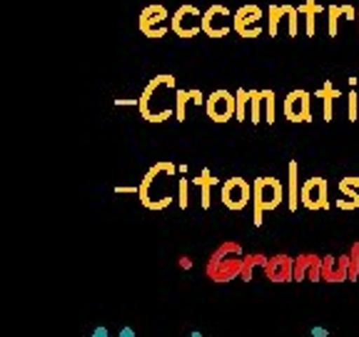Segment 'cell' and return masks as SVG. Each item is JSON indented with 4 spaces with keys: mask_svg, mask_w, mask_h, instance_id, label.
<instances>
[{
    "mask_svg": "<svg viewBox=\"0 0 359 337\" xmlns=\"http://www.w3.org/2000/svg\"><path fill=\"white\" fill-rule=\"evenodd\" d=\"M282 112L290 123H309L312 120V95L307 90H292L282 100Z\"/></svg>",
    "mask_w": 359,
    "mask_h": 337,
    "instance_id": "30bf717a",
    "label": "cell"
},
{
    "mask_svg": "<svg viewBox=\"0 0 359 337\" xmlns=\"http://www.w3.org/2000/svg\"><path fill=\"white\" fill-rule=\"evenodd\" d=\"M190 337H202V335H200V332H192V335H190Z\"/></svg>",
    "mask_w": 359,
    "mask_h": 337,
    "instance_id": "d590c367",
    "label": "cell"
},
{
    "mask_svg": "<svg viewBox=\"0 0 359 337\" xmlns=\"http://www.w3.org/2000/svg\"><path fill=\"white\" fill-rule=\"evenodd\" d=\"M205 110H208L212 123H227V120H232L235 118V110H237L235 93H230V90H224V88L215 90L212 95H208Z\"/></svg>",
    "mask_w": 359,
    "mask_h": 337,
    "instance_id": "8fae6325",
    "label": "cell"
},
{
    "mask_svg": "<svg viewBox=\"0 0 359 337\" xmlns=\"http://www.w3.org/2000/svg\"><path fill=\"white\" fill-rule=\"evenodd\" d=\"M312 335L314 337H327L330 335V330H327V327H312Z\"/></svg>",
    "mask_w": 359,
    "mask_h": 337,
    "instance_id": "836d02e7",
    "label": "cell"
},
{
    "mask_svg": "<svg viewBox=\"0 0 359 337\" xmlns=\"http://www.w3.org/2000/svg\"><path fill=\"white\" fill-rule=\"evenodd\" d=\"M297 11L304 18V35L314 38V33H317V18H320V13H327V8L322 3H317V0H304L302 6H297Z\"/></svg>",
    "mask_w": 359,
    "mask_h": 337,
    "instance_id": "ffe728a7",
    "label": "cell"
},
{
    "mask_svg": "<svg viewBox=\"0 0 359 337\" xmlns=\"http://www.w3.org/2000/svg\"><path fill=\"white\" fill-rule=\"evenodd\" d=\"M294 280L302 282V280H314L320 282L322 280V258L317 255H299L294 260Z\"/></svg>",
    "mask_w": 359,
    "mask_h": 337,
    "instance_id": "9a60e30c",
    "label": "cell"
},
{
    "mask_svg": "<svg viewBox=\"0 0 359 337\" xmlns=\"http://www.w3.org/2000/svg\"><path fill=\"white\" fill-rule=\"evenodd\" d=\"M205 103H208V98L202 95L200 90L180 88L177 90V105H175V118L182 123V120H187V110H190V107H202Z\"/></svg>",
    "mask_w": 359,
    "mask_h": 337,
    "instance_id": "2e32d148",
    "label": "cell"
},
{
    "mask_svg": "<svg viewBox=\"0 0 359 337\" xmlns=\"http://www.w3.org/2000/svg\"><path fill=\"white\" fill-rule=\"evenodd\" d=\"M349 280H359V242L349 250Z\"/></svg>",
    "mask_w": 359,
    "mask_h": 337,
    "instance_id": "f1b7e54d",
    "label": "cell"
},
{
    "mask_svg": "<svg viewBox=\"0 0 359 337\" xmlns=\"http://www.w3.org/2000/svg\"><path fill=\"white\" fill-rule=\"evenodd\" d=\"M259 270H267V258L264 255H247L245 258V265H242V280L245 282H252L255 275H257Z\"/></svg>",
    "mask_w": 359,
    "mask_h": 337,
    "instance_id": "603a6c76",
    "label": "cell"
},
{
    "mask_svg": "<svg viewBox=\"0 0 359 337\" xmlns=\"http://www.w3.org/2000/svg\"><path fill=\"white\" fill-rule=\"evenodd\" d=\"M259 120H264L262 93H259V90H252V95H250V123L259 125Z\"/></svg>",
    "mask_w": 359,
    "mask_h": 337,
    "instance_id": "484cf974",
    "label": "cell"
},
{
    "mask_svg": "<svg viewBox=\"0 0 359 337\" xmlns=\"http://www.w3.org/2000/svg\"><path fill=\"white\" fill-rule=\"evenodd\" d=\"M118 195H140V187H128V185H118L115 187Z\"/></svg>",
    "mask_w": 359,
    "mask_h": 337,
    "instance_id": "1f68e13d",
    "label": "cell"
},
{
    "mask_svg": "<svg viewBox=\"0 0 359 337\" xmlns=\"http://www.w3.org/2000/svg\"><path fill=\"white\" fill-rule=\"evenodd\" d=\"M357 20H359V11H357Z\"/></svg>",
    "mask_w": 359,
    "mask_h": 337,
    "instance_id": "8d00e7d4",
    "label": "cell"
},
{
    "mask_svg": "<svg viewBox=\"0 0 359 337\" xmlns=\"http://www.w3.org/2000/svg\"><path fill=\"white\" fill-rule=\"evenodd\" d=\"M339 18H342V6H327V33H330V38H337V33H339Z\"/></svg>",
    "mask_w": 359,
    "mask_h": 337,
    "instance_id": "4316f807",
    "label": "cell"
},
{
    "mask_svg": "<svg viewBox=\"0 0 359 337\" xmlns=\"http://www.w3.org/2000/svg\"><path fill=\"white\" fill-rule=\"evenodd\" d=\"M177 105V80L170 73H160L140 93V115L147 123H165L175 115Z\"/></svg>",
    "mask_w": 359,
    "mask_h": 337,
    "instance_id": "6da1fadb",
    "label": "cell"
},
{
    "mask_svg": "<svg viewBox=\"0 0 359 337\" xmlns=\"http://www.w3.org/2000/svg\"><path fill=\"white\" fill-rule=\"evenodd\" d=\"M175 175L177 168L168 160L155 163L140 180V202L147 210H165L175 200Z\"/></svg>",
    "mask_w": 359,
    "mask_h": 337,
    "instance_id": "7a4b0ae2",
    "label": "cell"
},
{
    "mask_svg": "<svg viewBox=\"0 0 359 337\" xmlns=\"http://www.w3.org/2000/svg\"><path fill=\"white\" fill-rule=\"evenodd\" d=\"M202 15H205V13H200L197 6H190V3L180 6L177 11L172 13V33L177 35V38H195V35H200Z\"/></svg>",
    "mask_w": 359,
    "mask_h": 337,
    "instance_id": "9c48e42d",
    "label": "cell"
},
{
    "mask_svg": "<svg viewBox=\"0 0 359 337\" xmlns=\"http://www.w3.org/2000/svg\"><path fill=\"white\" fill-rule=\"evenodd\" d=\"M264 277H269L272 282L294 280V260H292L290 255H275V258H269Z\"/></svg>",
    "mask_w": 359,
    "mask_h": 337,
    "instance_id": "5bb4252c",
    "label": "cell"
},
{
    "mask_svg": "<svg viewBox=\"0 0 359 337\" xmlns=\"http://www.w3.org/2000/svg\"><path fill=\"white\" fill-rule=\"evenodd\" d=\"M219 200L227 210L240 213L252 202V183H247L245 178H227L219 185Z\"/></svg>",
    "mask_w": 359,
    "mask_h": 337,
    "instance_id": "8992f818",
    "label": "cell"
},
{
    "mask_svg": "<svg viewBox=\"0 0 359 337\" xmlns=\"http://www.w3.org/2000/svg\"><path fill=\"white\" fill-rule=\"evenodd\" d=\"M282 197H285V185L277 178H257L252 183V208H255V227L264 223L267 210L280 208Z\"/></svg>",
    "mask_w": 359,
    "mask_h": 337,
    "instance_id": "277c9868",
    "label": "cell"
},
{
    "mask_svg": "<svg viewBox=\"0 0 359 337\" xmlns=\"http://www.w3.org/2000/svg\"><path fill=\"white\" fill-rule=\"evenodd\" d=\"M299 202L307 210H327L330 208V183L327 178H309L302 183Z\"/></svg>",
    "mask_w": 359,
    "mask_h": 337,
    "instance_id": "7c38bea8",
    "label": "cell"
},
{
    "mask_svg": "<svg viewBox=\"0 0 359 337\" xmlns=\"http://www.w3.org/2000/svg\"><path fill=\"white\" fill-rule=\"evenodd\" d=\"M339 195L337 208L339 210H357L359 208V178H342L339 180Z\"/></svg>",
    "mask_w": 359,
    "mask_h": 337,
    "instance_id": "e0dca14e",
    "label": "cell"
},
{
    "mask_svg": "<svg viewBox=\"0 0 359 337\" xmlns=\"http://www.w3.org/2000/svg\"><path fill=\"white\" fill-rule=\"evenodd\" d=\"M262 93V107H264V123L267 125H275L277 120V95H275V90H259Z\"/></svg>",
    "mask_w": 359,
    "mask_h": 337,
    "instance_id": "cb8c5ba5",
    "label": "cell"
},
{
    "mask_svg": "<svg viewBox=\"0 0 359 337\" xmlns=\"http://www.w3.org/2000/svg\"><path fill=\"white\" fill-rule=\"evenodd\" d=\"M242 265H245L242 247L235 245V242H224L219 250H215L212 258H210L208 275L215 282H230L242 275Z\"/></svg>",
    "mask_w": 359,
    "mask_h": 337,
    "instance_id": "3957f363",
    "label": "cell"
},
{
    "mask_svg": "<svg viewBox=\"0 0 359 337\" xmlns=\"http://www.w3.org/2000/svg\"><path fill=\"white\" fill-rule=\"evenodd\" d=\"M342 18H344V20H357V8H354V6H342Z\"/></svg>",
    "mask_w": 359,
    "mask_h": 337,
    "instance_id": "d6a6232c",
    "label": "cell"
},
{
    "mask_svg": "<svg viewBox=\"0 0 359 337\" xmlns=\"http://www.w3.org/2000/svg\"><path fill=\"white\" fill-rule=\"evenodd\" d=\"M287 11V33L290 38H297L299 35V11L294 6H285Z\"/></svg>",
    "mask_w": 359,
    "mask_h": 337,
    "instance_id": "83f0119b",
    "label": "cell"
},
{
    "mask_svg": "<svg viewBox=\"0 0 359 337\" xmlns=\"http://www.w3.org/2000/svg\"><path fill=\"white\" fill-rule=\"evenodd\" d=\"M322 280L327 282H342L349 280V255H325L322 258Z\"/></svg>",
    "mask_w": 359,
    "mask_h": 337,
    "instance_id": "4fadbf2b",
    "label": "cell"
},
{
    "mask_svg": "<svg viewBox=\"0 0 359 337\" xmlns=\"http://www.w3.org/2000/svg\"><path fill=\"white\" fill-rule=\"evenodd\" d=\"M137 25H140V33L145 38H165L168 30H172V15H170V11L163 3H152V6H145L140 11Z\"/></svg>",
    "mask_w": 359,
    "mask_h": 337,
    "instance_id": "5b68a950",
    "label": "cell"
},
{
    "mask_svg": "<svg viewBox=\"0 0 359 337\" xmlns=\"http://www.w3.org/2000/svg\"><path fill=\"white\" fill-rule=\"evenodd\" d=\"M347 112H349V120L357 123L359 120V95L354 93V90L347 95Z\"/></svg>",
    "mask_w": 359,
    "mask_h": 337,
    "instance_id": "4dcf8cb0",
    "label": "cell"
},
{
    "mask_svg": "<svg viewBox=\"0 0 359 337\" xmlns=\"http://www.w3.org/2000/svg\"><path fill=\"white\" fill-rule=\"evenodd\" d=\"M120 337H135V330L133 327H123V330H120Z\"/></svg>",
    "mask_w": 359,
    "mask_h": 337,
    "instance_id": "e575fe53",
    "label": "cell"
},
{
    "mask_svg": "<svg viewBox=\"0 0 359 337\" xmlns=\"http://www.w3.org/2000/svg\"><path fill=\"white\" fill-rule=\"evenodd\" d=\"M187 187H190V180L187 178H180V183H177V200H180V208L182 210H187V205H190V197H187Z\"/></svg>",
    "mask_w": 359,
    "mask_h": 337,
    "instance_id": "f546056e",
    "label": "cell"
},
{
    "mask_svg": "<svg viewBox=\"0 0 359 337\" xmlns=\"http://www.w3.org/2000/svg\"><path fill=\"white\" fill-rule=\"evenodd\" d=\"M282 22H287L285 6H269L267 8V33H269V38H280Z\"/></svg>",
    "mask_w": 359,
    "mask_h": 337,
    "instance_id": "7402d4cb",
    "label": "cell"
},
{
    "mask_svg": "<svg viewBox=\"0 0 359 337\" xmlns=\"http://www.w3.org/2000/svg\"><path fill=\"white\" fill-rule=\"evenodd\" d=\"M299 192H302V185H299V163L297 160H290L287 165V208L290 213L299 208Z\"/></svg>",
    "mask_w": 359,
    "mask_h": 337,
    "instance_id": "ac0fdd59",
    "label": "cell"
},
{
    "mask_svg": "<svg viewBox=\"0 0 359 337\" xmlns=\"http://www.w3.org/2000/svg\"><path fill=\"white\" fill-rule=\"evenodd\" d=\"M317 98H322V120L332 123V118H334V98H339V90H334L332 83H325L317 90Z\"/></svg>",
    "mask_w": 359,
    "mask_h": 337,
    "instance_id": "44dd1931",
    "label": "cell"
},
{
    "mask_svg": "<svg viewBox=\"0 0 359 337\" xmlns=\"http://www.w3.org/2000/svg\"><path fill=\"white\" fill-rule=\"evenodd\" d=\"M192 185L200 190V208L202 210H210V205H212V187L219 185V178H215L212 173H210V168H202V173L197 175V178H192Z\"/></svg>",
    "mask_w": 359,
    "mask_h": 337,
    "instance_id": "d6986e66",
    "label": "cell"
},
{
    "mask_svg": "<svg viewBox=\"0 0 359 337\" xmlns=\"http://www.w3.org/2000/svg\"><path fill=\"white\" fill-rule=\"evenodd\" d=\"M235 33L240 38H259L264 33V13L259 6H242L235 11Z\"/></svg>",
    "mask_w": 359,
    "mask_h": 337,
    "instance_id": "ba28073f",
    "label": "cell"
},
{
    "mask_svg": "<svg viewBox=\"0 0 359 337\" xmlns=\"http://www.w3.org/2000/svg\"><path fill=\"white\" fill-rule=\"evenodd\" d=\"M232 18H235V13L230 8L222 6V3H215L202 15V33L208 35V38H227L235 30Z\"/></svg>",
    "mask_w": 359,
    "mask_h": 337,
    "instance_id": "52a82bcc",
    "label": "cell"
},
{
    "mask_svg": "<svg viewBox=\"0 0 359 337\" xmlns=\"http://www.w3.org/2000/svg\"><path fill=\"white\" fill-rule=\"evenodd\" d=\"M250 95H252V90H245V88H240V90L235 93V98H237L235 120H240V123L250 120Z\"/></svg>",
    "mask_w": 359,
    "mask_h": 337,
    "instance_id": "d4e9b609",
    "label": "cell"
}]
</instances>
